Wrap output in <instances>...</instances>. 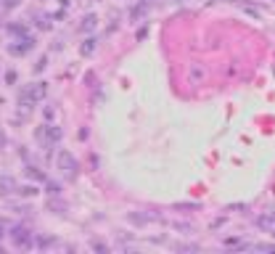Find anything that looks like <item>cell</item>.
<instances>
[{
  "label": "cell",
  "mask_w": 275,
  "mask_h": 254,
  "mask_svg": "<svg viewBox=\"0 0 275 254\" xmlns=\"http://www.w3.org/2000/svg\"><path fill=\"white\" fill-rule=\"evenodd\" d=\"M48 96V82H29L19 90V109L29 114L35 109V103H40L43 98Z\"/></svg>",
  "instance_id": "6da1fadb"
},
{
  "label": "cell",
  "mask_w": 275,
  "mask_h": 254,
  "mask_svg": "<svg viewBox=\"0 0 275 254\" xmlns=\"http://www.w3.org/2000/svg\"><path fill=\"white\" fill-rule=\"evenodd\" d=\"M56 161H58V167H61V172L66 175V178H77V172H80V164H77V159L72 156L69 151H58V156H56Z\"/></svg>",
  "instance_id": "7a4b0ae2"
},
{
  "label": "cell",
  "mask_w": 275,
  "mask_h": 254,
  "mask_svg": "<svg viewBox=\"0 0 275 254\" xmlns=\"http://www.w3.org/2000/svg\"><path fill=\"white\" fill-rule=\"evenodd\" d=\"M11 241H13V246H19V249H27V246H32L35 244V236L29 233L27 228H21V225H16V228H11Z\"/></svg>",
  "instance_id": "3957f363"
},
{
  "label": "cell",
  "mask_w": 275,
  "mask_h": 254,
  "mask_svg": "<svg viewBox=\"0 0 275 254\" xmlns=\"http://www.w3.org/2000/svg\"><path fill=\"white\" fill-rule=\"evenodd\" d=\"M32 48H35V37H21V40H16L13 45H8V53L11 56H27Z\"/></svg>",
  "instance_id": "277c9868"
},
{
  "label": "cell",
  "mask_w": 275,
  "mask_h": 254,
  "mask_svg": "<svg viewBox=\"0 0 275 254\" xmlns=\"http://www.w3.org/2000/svg\"><path fill=\"white\" fill-rule=\"evenodd\" d=\"M254 225H257L259 230H265V233H273V236H275V212L259 214V217L254 220Z\"/></svg>",
  "instance_id": "5b68a950"
},
{
  "label": "cell",
  "mask_w": 275,
  "mask_h": 254,
  "mask_svg": "<svg viewBox=\"0 0 275 254\" xmlns=\"http://www.w3.org/2000/svg\"><path fill=\"white\" fill-rule=\"evenodd\" d=\"M204 80H206V66L198 64V61H193V64L188 66V82L190 85H198V82H204Z\"/></svg>",
  "instance_id": "8992f818"
},
{
  "label": "cell",
  "mask_w": 275,
  "mask_h": 254,
  "mask_svg": "<svg viewBox=\"0 0 275 254\" xmlns=\"http://www.w3.org/2000/svg\"><path fill=\"white\" fill-rule=\"evenodd\" d=\"M11 194H19V183L11 175H0V196H11Z\"/></svg>",
  "instance_id": "52a82bcc"
},
{
  "label": "cell",
  "mask_w": 275,
  "mask_h": 254,
  "mask_svg": "<svg viewBox=\"0 0 275 254\" xmlns=\"http://www.w3.org/2000/svg\"><path fill=\"white\" fill-rule=\"evenodd\" d=\"M45 135H48V143H58L64 138V130H61L56 122H45Z\"/></svg>",
  "instance_id": "ba28073f"
},
{
  "label": "cell",
  "mask_w": 275,
  "mask_h": 254,
  "mask_svg": "<svg viewBox=\"0 0 275 254\" xmlns=\"http://www.w3.org/2000/svg\"><path fill=\"white\" fill-rule=\"evenodd\" d=\"M80 29H82V32H95V29H98V16H95V13H88V16L82 19Z\"/></svg>",
  "instance_id": "9c48e42d"
},
{
  "label": "cell",
  "mask_w": 275,
  "mask_h": 254,
  "mask_svg": "<svg viewBox=\"0 0 275 254\" xmlns=\"http://www.w3.org/2000/svg\"><path fill=\"white\" fill-rule=\"evenodd\" d=\"M35 246H37V249H53V246H58V241L53 236H37Z\"/></svg>",
  "instance_id": "30bf717a"
},
{
  "label": "cell",
  "mask_w": 275,
  "mask_h": 254,
  "mask_svg": "<svg viewBox=\"0 0 275 254\" xmlns=\"http://www.w3.org/2000/svg\"><path fill=\"white\" fill-rule=\"evenodd\" d=\"M5 29H8V35H13L16 40H21V37H29V29H27L24 24H8Z\"/></svg>",
  "instance_id": "8fae6325"
},
{
  "label": "cell",
  "mask_w": 275,
  "mask_h": 254,
  "mask_svg": "<svg viewBox=\"0 0 275 254\" xmlns=\"http://www.w3.org/2000/svg\"><path fill=\"white\" fill-rule=\"evenodd\" d=\"M95 45H98V40H95V37H88V40L80 45V53H82V56H93Z\"/></svg>",
  "instance_id": "7c38bea8"
},
{
  "label": "cell",
  "mask_w": 275,
  "mask_h": 254,
  "mask_svg": "<svg viewBox=\"0 0 275 254\" xmlns=\"http://www.w3.org/2000/svg\"><path fill=\"white\" fill-rule=\"evenodd\" d=\"M146 13H148V5H146V3H143V0H140V3H138L135 8L130 11V19H143V16H146Z\"/></svg>",
  "instance_id": "4fadbf2b"
},
{
  "label": "cell",
  "mask_w": 275,
  "mask_h": 254,
  "mask_svg": "<svg viewBox=\"0 0 275 254\" xmlns=\"http://www.w3.org/2000/svg\"><path fill=\"white\" fill-rule=\"evenodd\" d=\"M27 175L32 180H37V183H48V178H45V172H40L37 167H27Z\"/></svg>",
  "instance_id": "5bb4252c"
},
{
  "label": "cell",
  "mask_w": 275,
  "mask_h": 254,
  "mask_svg": "<svg viewBox=\"0 0 275 254\" xmlns=\"http://www.w3.org/2000/svg\"><path fill=\"white\" fill-rule=\"evenodd\" d=\"M35 24L40 27V29H50V21H48V16H40V13H35Z\"/></svg>",
  "instance_id": "9a60e30c"
},
{
  "label": "cell",
  "mask_w": 275,
  "mask_h": 254,
  "mask_svg": "<svg viewBox=\"0 0 275 254\" xmlns=\"http://www.w3.org/2000/svg\"><path fill=\"white\" fill-rule=\"evenodd\" d=\"M43 114H45V119H48V122H53V119H56V114H58V109H56V106H45Z\"/></svg>",
  "instance_id": "2e32d148"
},
{
  "label": "cell",
  "mask_w": 275,
  "mask_h": 254,
  "mask_svg": "<svg viewBox=\"0 0 275 254\" xmlns=\"http://www.w3.org/2000/svg\"><path fill=\"white\" fill-rule=\"evenodd\" d=\"M175 209H183V212H193V209H198V204L196 202H185V204H175Z\"/></svg>",
  "instance_id": "e0dca14e"
},
{
  "label": "cell",
  "mask_w": 275,
  "mask_h": 254,
  "mask_svg": "<svg viewBox=\"0 0 275 254\" xmlns=\"http://www.w3.org/2000/svg\"><path fill=\"white\" fill-rule=\"evenodd\" d=\"M251 249L254 252H275V244H254Z\"/></svg>",
  "instance_id": "ac0fdd59"
},
{
  "label": "cell",
  "mask_w": 275,
  "mask_h": 254,
  "mask_svg": "<svg viewBox=\"0 0 275 254\" xmlns=\"http://www.w3.org/2000/svg\"><path fill=\"white\" fill-rule=\"evenodd\" d=\"M19 194H21V196H35V194H37V188H35V186H21V188H19Z\"/></svg>",
  "instance_id": "d6986e66"
},
{
  "label": "cell",
  "mask_w": 275,
  "mask_h": 254,
  "mask_svg": "<svg viewBox=\"0 0 275 254\" xmlns=\"http://www.w3.org/2000/svg\"><path fill=\"white\" fill-rule=\"evenodd\" d=\"M223 244L228 246V249H230V246H241L243 241H241V238H235V236H233V238H225V241H223Z\"/></svg>",
  "instance_id": "ffe728a7"
},
{
  "label": "cell",
  "mask_w": 275,
  "mask_h": 254,
  "mask_svg": "<svg viewBox=\"0 0 275 254\" xmlns=\"http://www.w3.org/2000/svg\"><path fill=\"white\" fill-rule=\"evenodd\" d=\"M48 194H50V196H58V194H61V186H56V183H48Z\"/></svg>",
  "instance_id": "44dd1931"
},
{
  "label": "cell",
  "mask_w": 275,
  "mask_h": 254,
  "mask_svg": "<svg viewBox=\"0 0 275 254\" xmlns=\"http://www.w3.org/2000/svg\"><path fill=\"white\" fill-rule=\"evenodd\" d=\"M50 209H56V212L61 214V212H66V204H61V202H50Z\"/></svg>",
  "instance_id": "7402d4cb"
},
{
  "label": "cell",
  "mask_w": 275,
  "mask_h": 254,
  "mask_svg": "<svg viewBox=\"0 0 275 254\" xmlns=\"http://www.w3.org/2000/svg\"><path fill=\"white\" fill-rule=\"evenodd\" d=\"M43 69H45V58H40V61L35 64V72H43Z\"/></svg>",
  "instance_id": "603a6c76"
},
{
  "label": "cell",
  "mask_w": 275,
  "mask_h": 254,
  "mask_svg": "<svg viewBox=\"0 0 275 254\" xmlns=\"http://www.w3.org/2000/svg\"><path fill=\"white\" fill-rule=\"evenodd\" d=\"M143 3H146V5H151V3H159V0H143Z\"/></svg>",
  "instance_id": "cb8c5ba5"
},
{
  "label": "cell",
  "mask_w": 275,
  "mask_h": 254,
  "mask_svg": "<svg viewBox=\"0 0 275 254\" xmlns=\"http://www.w3.org/2000/svg\"><path fill=\"white\" fill-rule=\"evenodd\" d=\"M209 3H225V0H209Z\"/></svg>",
  "instance_id": "d4e9b609"
},
{
  "label": "cell",
  "mask_w": 275,
  "mask_h": 254,
  "mask_svg": "<svg viewBox=\"0 0 275 254\" xmlns=\"http://www.w3.org/2000/svg\"><path fill=\"white\" fill-rule=\"evenodd\" d=\"M3 143H5V138H3V135H0V146H3Z\"/></svg>",
  "instance_id": "484cf974"
},
{
  "label": "cell",
  "mask_w": 275,
  "mask_h": 254,
  "mask_svg": "<svg viewBox=\"0 0 275 254\" xmlns=\"http://www.w3.org/2000/svg\"><path fill=\"white\" fill-rule=\"evenodd\" d=\"M273 77H275V64H273Z\"/></svg>",
  "instance_id": "4316f807"
},
{
  "label": "cell",
  "mask_w": 275,
  "mask_h": 254,
  "mask_svg": "<svg viewBox=\"0 0 275 254\" xmlns=\"http://www.w3.org/2000/svg\"><path fill=\"white\" fill-rule=\"evenodd\" d=\"M172 3H180V0H172Z\"/></svg>",
  "instance_id": "83f0119b"
}]
</instances>
